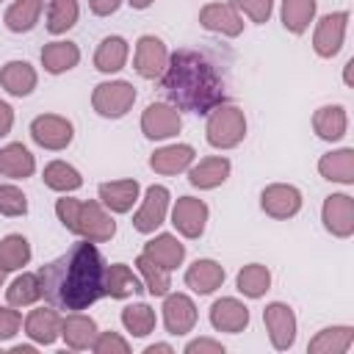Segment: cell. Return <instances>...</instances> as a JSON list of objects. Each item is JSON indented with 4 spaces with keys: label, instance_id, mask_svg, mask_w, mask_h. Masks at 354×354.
<instances>
[{
    "label": "cell",
    "instance_id": "4dcf8cb0",
    "mask_svg": "<svg viewBox=\"0 0 354 354\" xmlns=\"http://www.w3.org/2000/svg\"><path fill=\"white\" fill-rule=\"evenodd\" d=\"M127 55H130V44L124 36H105L94 50V69L102 75H113L124 69Z\"/></svg>",
    "mask_w": 354,
    "mask_h": 354
},
{
    "label": "cell",
    "instance_id": "d6986e66",
    "mask_svg": "<svg viewBox=\"0 0 354 354\" xmlns=\"http://www.w3.org/2000/svg\"><path fill=\"white\" fill-rule=\"evenodd\" d=\"M227 279V271L218 260L210 257H199L185 268V285L196 293V296H210L213 290H218Z\"/></svg>",
    "mask_w": 354,
    "mask_h": 354
},
{
    "label": "cell",
    "instance_id": "db71d44e",
    "mask_svg": "<svg viewBox=\"0 0 354 354\" xmlns=\"http://www.w3.org/2000/svg\"><path fill=\"white\" fill-rule=\"evenodd\" d=\"M0 3H3V0H0Z\"/></svg>",
    "mask_w": 354,
    "mask_h": 354
},
{
    "label": "cell",
    "instance_id": "5b68a950",
    "mask_svg": "<svg viewBox=\"0 0 354 354\" xmlns=\"http://www.w3.org/2000/svg\"><path fill=\"white\" fill-rule=\"evenodd\" d=\"M136 102V86L130 80H105L91 91V108L102 119H122Z\"/></svg>",
    "mask_w": 354,
    "mask_h": 354
},
{
    "label": "cell",
    "instance_id": "7c38bea8",
    "mask_svg": "<svg viewBox=\"0 0 354 354\" xmlns=\"http://www.w3.org/2000/svg\"><path fill=\"white\" fill-rule=\"evenodd\" d=\"M301 191L290 183H271L260 191V207L266 216L277 218V221H288L301 210Z\"/></svg>",
    "mask_w": 354,
    "mask_h": 354
},
{
    "label": "cell",
    "instance_id": "3957f363",
    "mask_svg": "<svg viewBox=\"0 0 354 354\" xmlns=\"http://www.w3.org/2000/svg\"><path fill=\"white\" fill-rule=\"evenodd\" d=\"M55 216L64 224V230H69L77 238L94 241V243H105L116 235V221L100 199L61 196L55 202Z\"/></svg>",
    "mask_w": 354,
    "mask_h": 354
},
{
    "label": "cell",
    "instance_id": "4fadbf2b",
    "mask_svg": "<svg viewBox=\"0 0 354 354\" xmlns=\"http://www.w3.org/2000/svg\"><path fill=\"white\" fill-rule=\"evenodd\" d=\"M207 216H210L207 205L202 199H196V196H180L171 205V224L188 241L202 238V232L207 227Z\"/></svg>",
    "mask_w": 354,
    "mask_h": 354
},
{
    "label": "cell",
    "instance_id": "cb8c5ba5",
    "mask_svg": "<svg viewBox=\"0 0 354 354\" xmlns=\"http://www.w3.org/2000/svg\"><path fill=\"white\" fill-rule=\"evenodd\" d=\"M196 158V149L191 144H169V147H160L149 155V169L155 174H163V177H171V174H183L188 171V166L194 163Z\"/></svg>",
    "mask_w": 354,
    "mask_h": 354
},
{
    "label": "cell",
    "instance_id": "d4e9b609",
    "mask_svg": "<svg viewBox=\"0 0 354 354\" xmlns=\"http://www.w3.org/2000/svg\"><path fill=\"white\" fill-rule=\"evenodd\" d=\"M144 254L149 260H155L158 266H163L166 271H174L185 260V243L171 232H158L155 238H149L144 243Z\"/></svg>",
    "mask_w": 354,
    "mask_h": 354
},
{
    "label": "cell",
    "instance_id": "8fae6325",
    "mask_svg": "<svg viewBox=\"0 0 354 354\" xmlns=\"http://www.w3.org/2000/svg\"><path fill=\"white\" fill-rule=\"evenodd\" d=\"M183 127V116L171 102H149L141 113V133L149 141H166L177 136Z\"/></svg>",
    "mask_w": 354,
    "mask_h": 354
},
{
    "label": "cell",
    "instance_id": "4316f807",
    "mask_svg": "<svg viewBox=\"0 0 354 354\" xmlns=\"http://www.w3.org/2000/svg\"><path fill=\"white\" fill-rule=\"evenodd\" d=\"M318 174L329 183L354 185V149L340 147V149H332V152L321 155L318 158Z\"/></svg>",
    "mask_w": 354,
    "mask_h": 354
},
{
    "label": "cell",
    "instance_id": "ab89813d",
    "mask_svg": "<svg viewBox=\"0 0 354 354\" xmlns=\"http://www.w3.org/2000/svg\"><path fill=\"white\" fill-rule=\"evenodd\" d=\"M136 266H138V274H141V282H144V288H147V293H152V296H166L169 293V288H171V271H166L163 266H158L155 260H149L144 252L136 257Z\"/></svg>",
    "mask_w": 354,
    "mask_h": 354
},
{
    "label": "cell",
    "instance_id": "44dd1931",
    "mask_svg": "<svg viewBox=\"0 0 354 354\" xmlns=\"http://www.w3.org/2000/svg\"><path fill=\"white\" fill-rule=\"evenodd\" d=\"M138 194H141V185H138V180H133V177L100 183V188H97V199H100V202L105 205V210H111V213H130L133 205L138 202Z\"/></svg>",
    "mask_w": 354,
    "mask_h": 354
},
{
    "label": "cell",
    "instance_id": "bcb514c9",
    "mask_svg": "<svg viewBox=\"0 0 354 354\" xmlns=\"http://www.w3.org/2000/svg\"><path fill=\"white\" fill-rule=\"evenodd\" d=\"M185 354H224V346L213 337H194L183 346Z\"/></svg>",
    "mask_w": 354,
    "mask_h": 354
},
{
    "label": "cell",
    "instance_id": "6da1fadb",
    "mask_svg": "<svg viewBox=\"0 0 354 354\" xmlns=\"http://www.w3.org/2000/svg\"><path fill=\"white\" fill-rule=\"evenodd\" d=\"M102 274H105V257L97 249L94 241L80 238L72 243L64 254L44 263L39 268L41 296L47 304L77 313L88 310L94 301L102 299Z\"/></svg>",
    "mask_w": 354,
    "mask_h": 354
},
{
    "label": "cell",
    "instance_id": "e0dca14e",
    "mask_svg": "<svg viewBox=\"0 0 354 354\" xmlns=\"http://www.w3.org/2000/svg\"><path fill=\"white\" fill-rule=\"evenodd\" d=\"M61 313H58V307H33L28 315H25V321H22V326H25V335L36 343V346H53L58 337H61Z\"/></svg>",
    "mask_w": 354,
    "mask_h": 354
},
{
    "label": "cell",
    "instance_id": "9c48e42d",
    "mask_svg": "<svg viewBox=\"0 0 354 354\" xmlns=\"http://www.w3.org/2000/svg\"><path fill=\"white\" fill-rule=\"evenodd\" d=\"M263 324H266V332H268V340L277 351H288L293 348L296 343V313L290 304L285 301H271L266 304L263 310Z\"/></svg>",
    "mask_w": 354,
    "mask_h": 354
},
{
    "label": "cell",
    "instance_id": "c3c4849f",
    "mask_svg": "<svg viewBox=\"0 0 354 354\" xmlns=\"http://www.w3.org/2000/svg\"><path fill=\"white\" fill-rule=\"evenodd\" d=\"M14 127V108L0 100V138H6Z\"/></svg>",
    "mask_w": 354,
    "mask_h": 354
},
{
    "label": "cell",
    "instance_id": "83f0119b",
    "mask_svg": "<svg viewBox=\"0 0 354 354\" xmlns=\"http://www.w3.org/2000/svg\"><path fill=\"white\" fill-rule=\"evenodd\" d=\"M36 83H39V75H36V69L28 61H6L0 66V86L11 97H28V94H33Z\"/></svg>",
    "mask_w": 354,
    "mask_h": 354
},
{
    "label": "cell",
    "instance_id": "2e32d148",
    "mask_svg": "<svg viewBox=\"0 0 354 354\" xmlns=\"http://www.w3.org/2000/svg\"><path fill=\"white\" fill-rule=\"evenodd\" d=\"M210 326L216 332H227V335H238L249 326V307L235 299V296H221L210 304Z\"/></svg>",
    "mask_w": 354,
    "mask_h": 354
},
{
    "label": "cell",
    "instance_id": "74e56055",
    "mask_svg": "<svg viewBox=\"0 0 354 354\" xmlns=\"http://www.w3.org/2000/svg\"><path fill=\"white\" fill-rule=\"evenodd\" d=\"M315 8L318 3L315 0H282V25L288 33L293 36H301L310 22L315 19Z\"/></svg>",
    "mask_w": 354,
    "mask_h": 354
},
{
    "label": "cell",
    "instance_id": "f907efd6",
    "mask_svg": "<svg viewBox=\"0 0 354 354\" xmlns=\"http://www.w3.org/2000/svg\"><path fill=\"white\" fill-rule=\"evenodd\" d=\"M33 351H36V346H22V343L11 346V354H33Z\"/></svg>",
    "mask_w": 354,
    "mask_h": 354
},
{
    "label": "cell",
    "instance_id": "b9f144b4",
    "mask_svg": "<svg viewBox=\"0 0 354 354\" xmlns=\"http://www.w3.org/2000/svg\"><path fill=\"white\" fill-rule=\"evenodd\" d=\"M28 213V196L22 194V188H17L14 183H3L0 185V216L17 218Z\"/></svg>",
    "mask_w": 354,
    "mask_h": 354
},
{
    "label": "cell",
    "instance_id": "f5cc1de1",
    "mask_svg": "<svg viewBox=\"0 0 354 354\" xmlns=\"http://www.w3.org/2000/svg\"><path fill=\"white\" fill-rule=\"evenodd\" d=\"M3 285H6V271L0 268V288H3Z\"/></svg>",
    "mask_w": 354,
    "mask_h": 354
},
{
    "label": "cell",
    "instance_id": "ee69618b",
    "mask_svg": "<svg viewBox=\"0 0 354 354\" xmlns=\"http://www.w3.org/2000/svg\"><path fill=\"white\" fill-rule=\"evenodd\" d=\"M91 351L94 354H130V343L119 332H97Z\"/></svg>",
    "mask_w": 354,
    "mask_h": 354
},
{
    "label": "cell",
    "instance_id": "ba28073f",
    "mask_svg": "<svg viewBox=\"0 0 354 354\" xmlns=\"http://www.w3.org/2000/svg\"><path fill=\"white\" fill-rule=\"evenodd\" d=\"M166 64H169V47L163 44V39L155 33L138 36L136 53H133V69L144 80H160V75L166 72Z\"/></svg>",
    "mask_w": 354,
    "mask_h": 354
},
{
    "label": "cell",
    "instance_id": "f1b7e54d",
    "mask_svg": "<svg viewBox=\"0 0 354 354\" xmlns=\"http://www.w3.org/2000/svg\"><path fill=\"white\" fill-rule=\"evenodd\" d=\"M36 171V158L30 155V149L19 141H11L6 147H0V174L11 177V180H28Z\"/></svg>",
    "mask_w": 354,
    "mask_h": 354
},
{
    "label": "cell",
    "instance_id": "60d3db41",
    "mask_svg": "<svg viewBox=\"0 0 354 354\" xmlns=\"http://www.w3.org/2000/svg\"><path fill=\"white\" fill-rule=\"evenodd\" d=\"M77 17H80L77 0H50V6H47V30L53 36H61V33H66L77 25Z\"/></svg>",
    "mask_w": 354,
    "mask_h": 354
},
{
    "label": "cell",
    "instance_id": "7402d4cb",
    "mask_svg": "<svg viewBox=\"0 0 354 354\" xmlns=\"http://www.w3.org/2000/svg\"><path fill=\"white\" fill-rule=\"evenodd\" d=\"M144 282L141 277L124 266V263H105V274H102V296H111V299H127V296H136V293H144Z\"/></svg>",
    "mask_w": 354,
    "mask_h": 354
},
{
    "label": "cell",
    "instance_id": "30bf717a",
    "mask_svg": "<svg viewBox=\"0 0 354 354\" xmlns=\"http://www.w3.org/2000/svg\"><path fill=\"white\" fill-rule=\"evenodd\" d=\"M348 11H332L324 14L315 22V33H313V50L318 58H335L346 41V28H348Z\"/></svg>",
    "mask_w": 354,
    "mask_h": 354
},
{
    "label": "cell",
    "instance_id": "ac0fdd59",
    "mask_svg": "<svg viewBox=\"0 0 354 354\" xmlns=\"http://www.w3.org/2000/svg\"><path fill=\"white\" fill-rule=\"evenodd\" d=\"M199 25L210 33H221L227 39H235L243 33V17L230 3H207L199 11Z\"/></svg>",
    "mask_w": 354,
    "mask_h": 354
},
{
    "label": "cell",
    "instance_id": "836d02e7",
    "mask_svg": "<svg viewBox=\"0 0 354 354\" xmlns=\"http://www.w3.org/2000/svg\"><path fill=\"white\" fill-rule=\"evenodd\" d=\"M41 180H44V185L50 191H58V194H72V191H77L83 185L80 171L66 160H50L44 166V171H41Z\"/></svg>",
    "mask_w": 354,
    "mask_h": 354
},
{
    "label": "cell",
    "instance_id": "5bb4252c",
    "mask_svg": "<svg viewBox=\"0 0 354 354\" xmlns=\"http://www.w3.org/2000/svg\"><path fill=\"white\" fill-rule=\"evenodd\" d=\"M160 310H163V326H166L169 335L183 337V335L194 332L199 313H196V304H194V299L188 293H171L169 290L163 296V307Z\"/></svg>",
    "mask_w": 354,
    "mask_h": 354
},
{
    "label": "cell",
    "instance_id": "681fc988",
    "mask_svg": "<svg viewBox=\"0 0 354 354\" xmlns=\"http://www.w3.org/2000/svg\"><path fill=\"white\" fill-rule=\"evenodd\" d=\"M144 354H174V346L171 343H149L144 348Z\"/></svg>",
    "mask_w": 354,
    "mask_h": 354
},
{
    "label": "cell",
    "instance_id": "816d5d0a",
    "mask_svg": "<svg viewBox=\"0 0 354 354\" xmlns=\"http://www.w3.org/2000/svg\"><path fill=\"white\" fill-rule=\"evenodd\" d=\"M127 3H130V6L136 8V11H144V8H149V6L155 3V0H127Z\"/></svg>",
    "mask_w": 354,
    "mask_h": 354
},
{
    "label": "cell",
    "instance_id": "f6af8a7d",
    "mask_svg": "<svg viewBox=\"0 0 354 354\" xmlns=\"http://www.w3.org/2000/svg\"><path fill=\"white\" fill-rule=\"evenodd\" d=\"M22 329V313L14 310L11 304H0V343L11 340Z\"/></svg>",
    "mask_w": 354,
    "mask_h": 354
},
{
    "label": "cell",
    "instance_id": "277c9868",
    "mask_svg": "<svg viewBox=\"0 0 354 354\" xmlns=\"http://www.w3.org/2000/svg\"><path fill=\"white\" fill-rule=\"evenodd\" d=\"M205 138L213 149H235L246 138V113L232 102H218L207 113Z\"/></svg>",
    "mask_w": 354,
    "mask_h": 354
},
{
    "label": "cell",
    "instance_id": "d6a6232c",
    "mask_svg": "<svg viewBox=\"0 0 354 354\" xmlns=\"http://www.w3.org/2000/svg\"><path fill=\"white\" fill-rule=\"evenodd\" d=\"M41 8H44V0H14L6 8L3 22L11 33H30L41 17Z\"/></svg>",
    "mask_w": 354,
    "mask_h": 354
},
{
    "label": "cell",
    "instance_id": "484cf974",
    "mask_svg": "<svg viewBox=\"0 0 354 354\" xmlns=\"http://www.w3.org/2000/svg\"><path fill=\"white\" fill-rule=\"evenodd\" d=\"M41 66L50 75H64L69 69H75L80 64V47L69 39H58V41H47L41 47Z\"/></svg>",
    "mask_w": 354,
    "mask_h": 354
},
{
    "label": "cell",
    "instance_id": "f35d334b",
    "mask_svg": "<svg viewBox=\"0 0 354 354\" xmlns=\"http://www.w3.org/2000/svg\"><path fill=\"white\" fill-rule=\"evenodd\" d=\"M30 241L19 232H11L0 241V268L3 271H19L30 263Z\"/></svg>",
    "mask_w": 354,
    "mask_h": 354
},
{
    "label": "cell",
    "instance_id": "ffe728a7",
    "mask_svg": "<svg viewBox=\"0 0 354 354\" xmlns=\"http://www.w3.org/2000/svg\"><path fill=\"white\" fill-rule=\"evenodd\" d=\"M230 171H232L230 158L210 155V158H202L199 163H191L188 166V183L194 188H199V191H213V188H218V185L227 183Z\"/></svg>",
    "mask_w": 354,
    "mask_h": 354
},
{
    "label": "cell",
    "instance_id": "603a6c76",
    "mask_svg": "<svg viewBox=\"0 0 354 354\" xmlns=\"http://www.w3.org/2000/svg\"><path fill=\"white\" fill-rule=\"evenodd\" d=\"M97 321L91 315H86L83 310L77 313H66L61 318V337L66 343V348L72 351H88L94 337H97Z\"/></svg>",
    "mask_w": 354,
    "mask_h": 354
},
{
    "label": "cell",
    "instance_id": "e575fe53",
    "mask_svg": "<svg viewBox=\"0 0 354 354\" xmlns=\"http://www.w3.org/2000/svg\"><path fill=\"white\" fill-rule=\"evenodd\" d=\"M235 288L246 299H263L268 293V288H271V271H268V266H263V263L243 266L238 271V277H235Z\"/></svg>",
    "mask_w": 354,
    "mask_h": 354
},
{
    "label": "cell",
    "instance_id": "9a60e30c",
    "mask_svg": "<svg viewBox=\"0 0 354 354\" xmlns=\"http://www.w3.org/2000/svg\"><path fill=\"white\" fill-rule=\"evenodd\" d=\"M321 221L324 230L335 238H351L354 235V196L348 194H329L321 205Z\"/></svg>",
    "mask_w": 354,
    "mask_h": 354
},
{
    "label": "cell",
    "instance_id": "1f68e13d",
    "mask_svg": "<svg viewBox=\"0 0 354 354\" xmlns=\"http://www.w3.org/2000/svg\"><path fill=\"white\" fill-rule=\"evenodd\" d=\"M354 343V329L340 324V326H324L321 332H315V337H310L307 351L310 354H346Z\"/></svg>",
    "mask_w": 354,
    "mask_h": 354
},
{
    "label": "cell",
    "instance_id": "8d00e7d4",
    "mask_svg": "<svg viewBox=\"0 0 354 354\" xmlns=\"http://www.w3.org/2000/svg\"><path fill=\"white\" fill-rule=\"evenodd\" d=\"M122 326L133 335V337H147L155 324H158V315L155 310L147 304V301H133V304H124L122 307Z\"/></svg>",
    "mask_w": 354,
    "mask_h": 354
},
{
    "label": "cell",
    "instance_id": "f546056e",
    "mask_svg": "<svg viewBox=\"0 0 354 354\" xmlns=\"http://www.w3.org/2000/svg\"><path fill=\"white\" fill-rule=\"evenodd\" d=\"M313 130L321 141H340L348 130V113L343 105H321L315 113H313Z\"/></svg>",
    "mask_w": 354,
    "mask_h": 354
},
{
    "label": "cell",
    "instance_id": "52a82bcc",
    "mask_svg": "<svg viewBox=\"0 0 354 354\" xmlns=\"http://www.w3.org/2000/svg\"><path fill=\"white\" fill-rule=\"evenodd\" d=\"M169 205H171V194L166 185H149L144 191V199L138 205V210L133 213V230L141 235H152L169 216Z\"/></svg>",
    "mask_w": 354,
    "mask_h": 354
},
{
    "label": "cell",
    "instance_id": "7dc6e473",
    "mask_svg": "<svg viewBox=\"0 0 354 354\" xmlns=\"http://www.w3.org/2000/svg\"><path fill=\"white\" fill-rule=\"evenodd\" d=\"M122 3L124 0H88V8L97 17H111V14H116L122 8Z\"/></svg>",
    "mask_w": 354,
    "mask_h": 354
},
{
    "label": "cell",
    "instance_id": "7bdbcfd3",
    "mask_svg": "<svg viewBox=\"0 0 354 354\" xmlns=\"http://www.w3.org/2000/svg\"><path fill=\"white\" fill-rule=\"evenodd\" d=\"M227 3H230L238 14L249 17V19L257 22V25L268 22L271 14H274V0H227Z\"/></svg>",
    "mask_w": 354,
    "mask_h": 354
},
{
    "label": "cell",
    "instance_id": "d590c367",
    "mask_svg": "<svg viewBox=\"0 0 354 354\" xmlns=\"http://www.w3.org/2000/svg\"><path fill=\"white\" fill-rule=\"evenodd\" d=\"M6 299L11 307H30L41 299V282H39V274L33 271H22L19 277L11 279V285L6 288Z\"/></svg>",
    "mask_w": 354,
    "mask_h": 354
},
{
    "label": "cell",
    "instance_id": "7a4b0ae2",
    "mask_svg": "<svg viewBox=\"0 0 354 354\" xmlns=\"http://www.w3.org/2000/svg\"><path fill=\"white\" fill-rule=\"evenodd\" d=\"M166 102L177 111L207 116L218 102H227V77L221 64L196 47H180L169 53L166 72L160 75Z\"/></svg>",
    "mask_w": 354,
    "mask_h": 354
},
{
    "label": "cell",
    "instance_id": "8992f818",
    "mask_svg": "<svg viewBox=\"0 0 354 354\" xmlns=\"http://www.w3.org/2000/svg\"><path fill=\"white\" fill-rule=\"evenodd\" d=\"M33 144H39L41 149H50V152H61L72 144L75 138V124L61 116V113H39L30 127H28Z\"/></svg>",
    "mask_w": 354,
    "mask_h": 354
}]
</instances>
